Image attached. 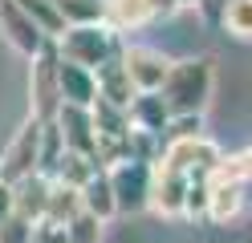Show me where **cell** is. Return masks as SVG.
I'll list each match as a JSON object with an SVG mask.
<instances>
[{
    "label": "cell",
    "mask_w": 252,
    "mask_h": 243,
    "mask_svg": "<svg viewBox=\"0 0 252 243\" xmlns=\"http://www.w3.org/2000/svg\"><path fill=\"white\" fill-rule=\"evenodd\" d=\"M212 89H216V57L199 53V57L171 61L159 93L171 109V118H175V113H203L212 102Z\"/></svg>",
    "instance_id": "6da1fadb"
},
{
    "label": "cell",
    "mask_w": 252,
    "mask_h": 243,
    "mask_svg": "<svg viewBox=\"0 0 252 243\" xmlns=\"http://www.w3.org/2000/svg\"><path fill=\"white\" fill-rule=\"evenodd\" d=\"M57 45V57L61 61H73L82 69H102L106 61L122 57V41L110 25H77V28H65L61 37L53 41Z\"/></svg>",
    "instance_id": "7a4b0ae2"
},
{
    "label": "cell",
    "mask_w": 252,
    "mask_h": 243,
    "mask_svg": "<svg viewBox=\"0 0 252 243\" xmlns=\"http://www.w3.org/2000/svg\"><path fill=\"white\" fill-rule=\"evenodd\" d=\"M61 109V85H57V45L49 41L29 65V118L49 126Z\"/></svg>",
    "instance_id": "3957f363"
},
{
    "label": "cell",
    "mask_w": 252,
    "mask_h": 243,
    "mask_svg": "<svg viewBox=\"0 0 252 243\" xmlns=\"http://www.w3.org/2000/svg\"><path fill=\"white\" fill-rule=\"evenodd\" d=\"M155 162H118V166H110V190H114V207L118 215H143V211L151 207V170Z\"/></svg>",
    "instance_id": "277c9868"
},
{
    "label": "cell",
    "mask_w": 252,
    "mask_h": 243,
    "mask_svg": "<svg viewBox=\"0 0 252 243\" xmlns=\"http://www.w3.org/2000/svg\"><path fill=\"white\" fill-rule=\"evenodd\" d=\"M220 146L208 142V138H183V142H163V154L155 162H163V166L187 174V183H195V178H212L216 166H220Z\"/></svg>",
    "instance_id": "5b68a950"
},
{
    "label": "cell",
    "mask_w": 252,
    "mask_h": 243,
    "mask_svg": "<svg viewBox=\"0 0 252 243\" xmlns=\"http://www.w3.org/2000/svg\"><path fill=\"white\" fill-rule=\"evenodd\" d=\"M41 122L37 118H29L17 134H12L8 142V150L0 154V183H21V178L29 174H37V162H41Z\"/></svg>",
    "instance_id": "8992f818"
},
{
    "label": "cell",
    "mask_w": 252,
    "mask_h": 243,
    "mask_svg": "<svg viewBox=\"0 0 252 243\" xmlns=\"http://www.w3.org/2000/svg\"><path fill=\"white\" fill-rule=\"evenodd\" d=\"M122 69H126V77H130L134 93H159L163 81H167L171 61L159 53V49L130 45V49H122Z\"/></svg>",
    "instance_id": "52a82bcc"
},
{
    "label": "cell",
    "mask_w": 252,
    "mask_h": 243,
    "mask_svg": "<svg viewBox=\"0 0 252 243\" xmlns=\"http://www.w3.org/2000/svg\"><path fill=\"white\" fill-rule=\"evenodd\" d=\"M0 37L17 49L21 57H29V61H33L41 49L49 45V37H45V32H41L33 21H29V16H25L17 4H12V0H0Z\"/></svg>",
    "instance_id": "ba28073f"
},
{
    "label": "cell",
    "mask_w": 252,
    "mask_h": 243,
    "mask_svg": "<svg viewBox=\"0 0 252 243\" xmlns=\"http://www.w3.org/2000/svg\"><path fill=\"white\" fill-rule=\"evenodd\" d=\"M53 126H57V134H61V142H65L69 154H82V158L94 162L98 134H94V113H90V109H82V106H61L57 118H53Z\"/></svg>",
    "instance_id": "9c48e42d"
},
{
    "label": "cell",
    "mask_w": 252,
    "mask_h": 243,
    "mask_svg": "<svg viewBox=\"0 0 252 243\" xmlns=\"http://www.w3.org/2000/svg\"><path fill=\"white\" fill-rule=\"evenodd\" d=\"M151 170H155V174H151V207H147V211H155V215H163V219H183L187 174L163 166V162H155Z\"/></svg>",
    "instance_id": "30bf717a"
},
{
    "label": "cell",
    "mask_w": 252,
    "mask_h": 243,
    "mask_svg": "<svg viewBox=\"0 0 252 243\" xmlns=\"http://www.w3.org/2000/svg\"><path fill=\"white\" fill-rule=\"evenodd\" d=\"M179 8V0H106V25L110 28H138L147 21L171 16Z\"/></svg>",
    "instance_id": "8fae6325"
},
{
    "label": "cell",
    "mask_w": 252,
    "mask_h": 243,
    "mask_svg": "<svg viewBox=\"0 0 252 243\" xmlns=\"http://www.w3.org/2000/svg\"><path fill=\"white\" fill-rule=\"evenodd\" d=\"M57 85H61V106L94 109V102H98V77L90 69H82V65H73V61L57 57Z\"/></svg>",
    "instance_id": "7c38bea8"
},
{
    "label": "cell",
    "mask_w": 252,
    "mask_h": 243,
    "mask_svg": "<svg viewBox=\"0 0 252 243\" xmlns=\"http://www.w3.org/2000/svg\"><path fill=\"white\" fill-rule=\"evenodd\" d=\"M126 122L138 134H151V138H163V130L171 122V109L163 102V93H134L130 106H126Z\"/></svg>",
    "instance_id": "4fadbf2b"
},
{
    "label": "cell",
    "mask_w": 252,
    "mask_h": 243,
    "mask_svg": "<svg viewBox=\"0 0 252 243\" xmlns=\"http://www.w3.org/2000/svg\"><path fill=\"white\" fill-rule=\"evenodd\" d=\"M49 183L45 174H29L21 183H12V215H21L25 223H41L45 207H49Z\"/></svg>",
    "instance_id": "5bb4252c"
},
{
    "label": "cell",
    "mask_w": 252,
    "mask_h": 243,
    "mask_svg": "<svg viewBox=\"0 0 252 243\" xmlns=\"http://www.w3.org/2000/svg\"><path fill=\"white\" fill-rule=\"evenodd\" d=\"M208 219L232 227L244 219V183H208Z\"/></svg>",
    "instance_id": "9a60e30c"
},
{
    "label": "cell",
    "mask_w": 252,
    "mask_h": 243,
    "mask_svg": "<svg viewBox=\"0 0 252 243\" xmlns=\"http://www.w3.org/2000/svg\"><path fill=\"white\" fill-rule=\"evenodd\" d=\"M94 77H98V102L118 106V109H126V106H130L134 85H130V77H126V69H122V57L106 61L102 69H94Z\"/></svg>",
    "instance_id": "2e32d148"
},
{
    "label": "cell",
    "mask_w": 252,
    "mask_h": 243,
    "mask_svg": "<svg viewBox=\"0 0 252 243\" xmlns=\"http://www.w3.org/2000/svg\"><path fill=\"white\" fill-rule=\"evenodd\" d=\"M82 211H90L94 219H114L118 207H114V190H110V174L106 170H94L90 183L82 187Z\"/></svg>",
    "instance_id": "e0dca14e"
},
{
    "label": "cell",
    "mask_w": 252,
    "mask_h": 243,
    "mask_svg": "<svg viewBox=\"0 0 252 243\" xmlns=\"http://www.w3.org/2000/svg\"><path fill=\"white\" fill-rule=\"evenodd\" d=\"M77 211H82V190L77 187H65V183H49V207H45V219L65 227Z\"/></svg>",
    "instance_id": "ac0fdd59"
},
{
    "label": "cell",
    "mask_w": 252,
    "mask_h": 243,
    "mask_svg": "<svg viewBox=\"0 0 252 243\" xmlns=\"http://www.w3.org/2000/svg\"><path fill=\"white\" fill-rule=\"evenodd\" d=\"M12 4H17V8H21L29 21H33V25L45 32V37H49V41H57L61 32H65V21H61V12H57L53 0H12Z\"/></svg>",
    "instance_id": "d6986e66"
},
{
    "label": "cell",
    "mask_w": 252,
    "mask_h": 243,
    "mask_svg": "<svg viewBox=\"0 0 252 243\" xmlns=\"http://www.w3.org/2000/svg\"><path fill=\"white\" fill-rule=\"evenodd\" d=\"M65 28L77 25H106V0H53Z\"/></svg>",
    "instance_id": "ffe728a7"
},
{
    "label": "cell",
    "mask_w": 252,
    "mask_h": 243,
    "mask_svg": "<svg viewBox=\"0 0 252 243\" xmlns=\"http://www.w3.org/2000/svg\"><path fill=\"white\" fill-rule=\"evenodd\" d=\"M94 170H98V166H94L90 158L69 154V150H65V154L57 158V166H53V174H49V178H53V183H65V187H77V190H82V187L90 183V174H94Z\"/></svg>",
    "instance_id": "44dd1931"
},
{
    "label": "cell",
    "mask_w": 252,
    "mask_h": 243,
    "mask_svg": "<svg viewBox=\"0 0 252 243\" xmlns=\"http://www.w3.org/2000/svg\"><path fill=\"white\" fill-rule=\"evenodd\" d=\"M220 21H224V28L232 32V37L252 41V0H224Z\"/></svg>",
    "instance_id": "7402d4cb"
},
{
    "label": "cell",
    "mask_w": 252,
    "mask_h": 243,
    "mask_svg": "<svg viewBox=\"0 0 252 243\" xmlns=\"http://www.w3.org/2000/svg\"><path fill=\"white\" fill-rule=\"evenodd\" d=\"M65 235H69V243H102L106 223H102V219H94L90 211H77V215L65 223Z\"/></svg>",
    "instance_id": "603a6c76"
},
{
    "label": "cell",
    "mask_w": 252,
    "mask_h": 243,
    "mask_svg": "<svg viewBox=\"0 0 252 243\" xmlns=\"http://www.w3.org/2000/svg\"><path fill=\"white\" fill-rule=\"evenodd\" d=\"M183 138H208L203 134V113H175L163 130V142H183Z\"/></svg>",
    "instance_id": "cb8c5ba5"
},
{
    "label": "cell",
    "mask_w": 252,
    "mask_h": 243,
    "mask_svg": "<svg viewBox=\"0 0 252 243\" xmlns=\"http://www.w3.org/2000/svg\"><path fill=\"white\" fill-rule=\"evenodd\" d=\"M208 178H195L187 183V194H183V219H208Z\"/></svg>",
    "instance_id": "d4e9b609"
},
{
    "label": "cell",
    "mask_w": 252,
    "mask_h": 243,
    "mask_svg": "<svg viewBox=\"0 0 252 243\" xmlns=\"http://www.w3.org/2000/svg\"><path fill=\"white\" fill-rule=\"evenodd\" d=\"M29 235H33V223H25L21 215L0 219V243H29Z\"/></svg>",
    "instance_id": "484cf974"
},
{
    "label": "cell",
    "mask_w": 252,
    "mask_h": 243,
    "mask_svg": "<svg viewBox=\"0 0 252 243\" xmlns=\"http://www.w3.org/2000/svg\"><path fill=\"white\" fill-rule=\"evenodd\" d=\"M29 243H69V235H65V227L41 219V223H33V235H29Z\"/></svg>",
    "instance_id": "4316f807"
},
{
    "label": "cell",
    "mask_w": 252,
    "mask_h": 243,
    "mask_svg": "<svg viewBox=\"0 0 252 243\" xmlns=\"http://www.w3.org/2000/svg\"><path fill=\"white\" fill-rule=\"evenodd\" d=\"M236 162H240V178H244V183H252V146L236 154Z\"/></svg>",
    "instance_id": "83f0119b"
},
{
    "label": "cell",
    "mask_w": 252,
    "mask_h": 243,
    "mask_svg": "<svg viewBox=\"0 0 252 243\" xmlns=\"http://www.w3.org/2000/svg\"><path fill=\"white\" fill-rule=\"evenodd\" d=\"M8 215H12V187L0 183V219H8Z\"/></svg>",
    "instance_id": "f1b7e54d"
},
{
    "label": "cell",
    "mask_w": 252,
    "mask_h": 243,
    "mask_svg": "<svg viewBox=\"0 0 252 243\" xmlns=\"http://www.w3.org/2000/svg\"><path fill=\"white\" fill-rule=\"evenodd\" d=\"M199 4H220V8H224V0H199Z\"/></svg>",
    "instance_id": "f546056e"
},
{
    "label": "cell",
    "mask_w": 252,
    "mask_h": 243,
    "mask_svg": "<svg viewBox=\"0 0 252 243\" xmlns=\"http://www.w3.org/2000/svg\"><path fill=\"white\" fill-rule=\"evenodd\" d=\"M183 4H199V0H179V8H183Z\"/></svg>",
    "instance_id": "4dcf8cb0"
}]
</instances>
